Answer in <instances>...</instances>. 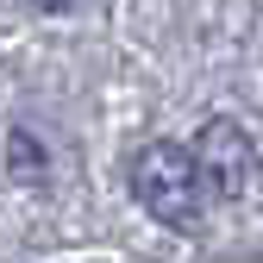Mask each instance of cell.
I'll return each mask as SVG.
<instances>
[{"label": "cell", "mask_w": 263, "mask_h": 263, "mask_svg": "<svg viewBox=\"0 0 263 263\" xmlns=\"http://www.w3.org/2000/svg\"><path fill=\"white\" fill-rule=\"evenodd\" d=\"M132 194H138V207L163 226H176V232H188L194 219L207 213V176H201V163H194V151L170 144V138H157L144 144L138 157H132Z\"/></svg>", "instance_id": "6da1fadb"}, {"label": "cell", "mask_w": 263, "mask_h": 263, "mask_svg": "<svg viewBox=\"0 0 263 263\" xmlns=\"http://www.w3.org/2000/svg\"><path fill=\"white\" fill-rule=\"evenodd\" d=\"M194 163H201L207 188L219 201H238V194L257 182V144L245 138L238 119H207L201 125V144H194Z\"/></svg>", "instance_id": "7a4b0ae2"}, {"label": "cell", "mask_w": 263, "mask_h": 263, "mask_svg": "<svg viewBox=\"0 0 263 263\" xmlns=\"http://www.w3.org/2000/svg\"><path fill=\"white\" fill-rule=\"evenodd\" d=\"M13 176H44V157L25 132H13Z\"/></svg>", "instance_id": "3957f363"}, {"label": "cell", "mask_w": 263, "mask_h": 263, "mask_svg": "<svg viewBox=\"0 0 263 263\" xmlns=\"http://www.w3.org/2000/svg\"><path fill=\"white\" fill-rule=\"evenodd\" d=\"M38 7H44V13H69L76 0H38Z\"/></svg>", "instance_id": "277c9868"}]
</instances>
